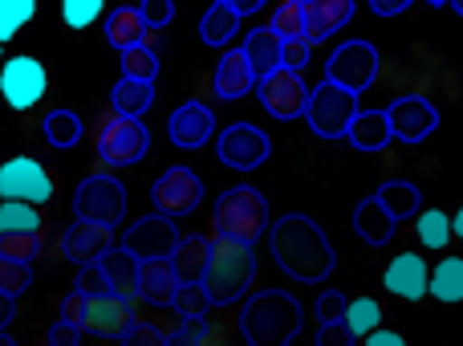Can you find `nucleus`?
Wrapping results in <instances>:
<instances>
[{"label":"nucleus","instance_id":"9","mask_svg":"<svg viewBox=\"0 0 463 346\" xmlns=\"http://www.w3.org/2000/svg\"><path fill=\"white\" fill-rule=\"evenodd\" d=\"M45 90H49V73L33 53H16L5 62V70H0V94H5V102L13 111L37 106L45 98Z\"/></svg>","mask_w":463,"mask_h":346},{"label":"nucleus","instance_id":"11","mask_svg":"<svg viewBox=\"0 0 463 346\" xmlns=\"http://www.w3.org/2000/svg\"><path fill=\"white\" fill-rule=\"evenodd\" d=\"M216 151H220V163H224V168L252 171L272 155V143H269L264 130L252 127V122H232V127L220 130Z\"/></svg>","mask_w":463,"mask_h":346},{"label":"nucleus","instance_id":"43","mask_svg":"<svg viewBox=\"0 0 463 346\" xmlns=\"http://www.w3.org/2000/svg\"><path fill=\"white\" fill-rule=\"evenodd\" d=\"M24 285H29V265H21V261H0V293L16 298Z\"/></svg>","mask_w":463,"mask_h":346},{"label":"nucleus","instance_id":"38","mask_svg":"<svg viewBox=\"0 0 463 346\" xmlns=\"http://www.w3.org/2000/svg\"><path fill=\"white\" fill-rule=\"evenodd\" d=\"M155 73H159V57H155L151 45H138V49H130V53H122V78L151 82L155 86Z\"/></svg>","mask_w":463,"mask_h":346},{"label":"nucleus","instance_id":"23","mask_svg":"<svg viewBox=\"0 0 463 346\" xmlns=\"http://www.w3.org/2000/svg\"><path fill=\"white\" fill-rule=\"evenodd\" d=\"M138 293H143L151 306H171L179 293V277L171 261H143L138 265Z\"/></svg>","mask_w":463,"mask_h":346},{"label":"nucleus","instance_id":"46","mask_svg":"<svg viewBox=\"0 0 463 346\" xmlns=\"http://www.w3.org/2000/svg\"><path fill=\"white\" fill-rule=\"evenodd\" d=\"M78 293L81 298H102V293H110V285H106V277H102V269L98 265H86L78 274Z\"/></svg>","mask_w":463,"mask_h":346},{"label":"nucleus","instance_id":"33","mask_svg":"<svg viewBox=\"0 0 463 346\" xmlns=\"http://www.w3.org/2000/svg\"><path fill=\"white\" fill-rule=\"evenodd\" d=\"M378 204H383L394 220H407L411 212H419V187L407 184V179H391V184L378 187Z\"/></svg>","mask_w":463,"mask_h":346},{"label":"nucleus","instance_id":"37","mask_svg":"<svg viewBox=\"0 0 463 346\" xmlns=\"http://www.w3.org/2000/svg\"><path fill=\"white\" fill-rule=\"evenodd\" d=\"M45 135H49V143H53V147L81 143V119H78V114H70V111H53L45 119Z\"/></svg>","mask_w":463,"mask_h":346},{"label":"nucleus","instance_id":"44","mask_svg":"<svg viewBox=\"0 0 463 346\" xmlns=\"http://www.w3.org/2000/svg\"><path fill=\"white\" fill-rule=\"evenodd\" d=\"M171 306H175L184 318H200L203 306H208V293H203V285H179V293H175Z\"/></svg>","mask_w":463,"mask_h":346},{"label":"nucleus","instance_id":"42","mask_svg":"<svg viewBox=\"0 0 463 346\" xmlns=\"http://www.w3.org/2000/svg\"><path fill=\"white\" fill-rule=\"evenodd\" d=\"M41 249V236H0V261H21L29 265Z\"/></svg>","mask_w":463,"mask_h":346},{"label":"nucleus","instance_id":"47","mask_svg":"<svg viewBox=\"0 0 463 346\" xmlns=\"http://www.w3.org/2000/svg\"><path fill=\"white\" fill-rule=\"evenodd\" d=\"M309 41H285V57H280V70L288 73H301L309 65Z\"/></svg>","mask_w":463,"mask_h":346},{"label":"nucleus","instance_id":"51","mask_svg":"<svg viewBox=\"0 0 463 346\" xmlns=\"http://www.w3.org/2000/svg\"><path fill=\"white\" fill-rule=\"evenodd\" d=\"M78 331H81V326L57 322V331H53V339H49V346H73V342H78Z\"/></svg>","mask_w":463,"mask_h":346},{"label":"nucleus","instance_id":"57","mask_svg":"<svg viewBox=\"0 0 463 346\" xmlns=\"http://www.w3.org/2000/svg\"><path fill=\"white\" fill-rule=\"evenodd\" d=\"M0 346H16V342L13 339H0Z\"/></svg>","mask_w":463,"mask_h":346},{"label":"nucleus","instance_id":"54","mask_svg":"<svg viewBox=\"0 0 463 346\" xmlns=\"http://www.w3.org/2000/svg\"><path fill=\"white\" fill-rule=\"evenodd\" d=\"M8 318H13V298L0 293V326H8Z\"/></svg>","mask_w":463,"mask_h":346},{"label":"nucleus","instance_id":"34","mask_svg":"<svg viewBox=\"0 0 463 346\" xmlns=\"http://www.w3.org/2000/svg\"><path fill=\"white\" fill-rule=\"evenodd\" d=\"M0 236H41V216L33 204H0Z\"/></svg>","mask_w":463,"mask_h":346},{"label":"nucleus","instance_id":"14","mask_svg":"<svg viewBox=\"0 0 463 346\" xmlns=\"http://www.w3.org/2000/svg\"><path fill=\"white\" fill-rule=\"evenodd\" d=\"M256 98L264 102V111H269L272 119H297V114H305V106H309V86L301 82V73L277 70L272 78L256 82Z\"/></svg>","mask_w":463,"mask_h":346},{"label":"nucleus","instance_id":"41","mask_svg":"<svg viewBox=\"0 0 463 346\" xmlns=\"http://www.w3.org/2000/svg\"><path fill=\"white\" fill-rule=\"evenodd\" d=\"M61 16L70 29H86V24H94L102 16V0H65Z\"/></svg>","mask_w":463,"mask_h":346},{"label":"nucleus","instance_id":"49","mask_svg":"<svg viewBox=\"0 0 463 346\" xmlns=\"http://www.w3.org/2000/svg\"><path fill=\"white\" fill-rule=\"evenodd\" d=\"M81 314H86V298H81V293L73 290L70 298L61 302V322H70V326H81Z\"/></svg>","mask_w":463,"mask_h":346},{"label":"nucleus","instance_id":"32","mask_svg":"<svg viewBox=\"0 0 463 346\" xmlns=\"http://www.w3.org/2000/svg\"><path fill=\"white\" fill-rule=\"evenodd\" d=\"M240 29V16L232 13V5L228 0H220V5H212L208 13H203V24H200V33H203V45H228L232 41V33Z\"/></svg>","mask_w":463,"mask_h":346},{"label":"nucleus","instance_id":"50","mask_svg":"<svg viewBox=\"0 0 463 346\" xmlns=\"http://www.w3.org/2000/svg\"><path fill=\"white\" fill-rule=\"evenodd\" d=\"M366 346H407V339H402V334H394V331H383V326H378L374 334H366Z\"/></svg>","mask_w":463,"mask_h":346},{"label":"nucleus","instance_id":"20","mask_svg":"<svg viewBox=\"0 0 463 346\" xmlns=\"http://www.w3.org/2000/svg\"><path fill=\"white\" fill-rule=\"evenodd\" d=\"M61 249L70 261H81V269L86 265H98V261L106 257V249H110V228H98V225H73L70 233L61 236Z\"/></svg>","mask_w":463,"mask_h":346},{"label":"nucleus","instance_id":"17","mask_svg":"<svg viewBox=\"0 0 463 346\" xmlns=\"http://www.w3.org/2000/svg\"><path fill=\"white\" fill-rule=\"evenodd\" d=\"M386 293H399L402 302H419L427 298V285H431V274H427V261L419 253H399V257L386 265L383 274Z\"/></svg>","mask_w":463,"mask_h":346},{"label":"nucleus","instance_id":"8","mask_svg":"<svg viewBox=\"0 0 463 346\" xmlns=\"http://www.w3.org/2000/svg\"><path fill=\"white\" fill-rule=\"evenodd\" d=\"M81 225H98V228H114L127 212V192H122L118 179L110 176H90L78 187V200H73Z\"/></svg>","mask_w":463,"mask_h":346},{"label":"nucleus","instance_id":"21","mask_svg":"<svg viewBox=\"0 0 463 346\" xmlns=\"http://www.w3.org/2000/svg\"><path fill=\"white\" fill-rule=\"evenodd\" d=\"M244 57H248V65H252L256 82H264V78H272V73L280 70V57H285V41H280L277 33L269 29V24H260V29L248 33Z\"/></svg>","mask_w":463,"mask_h":346},{"label":"nucleus","instance_id":"18","mask_svg":"<svg viewBox=\"0 0 463 346\" xmlns=\"http://www.w3.org/2000/svg\"><path fill=\"white\" fill-rule=\"evenodd\" d=\"M167 130H171V143L175 147H184V151H200V147L212 139V130H216V114L200 102H184L175 114H171Z\"/></svg>","mask_w":463,"mask_h":346},{"label":"nucleus","instance_id":"5","mask_svg":"<svg viewBox=\"0 0 463 346\" xmlns=\"http://www.w3.org/2000/svg\"><path fill=\"white\" fill-rule=\"evenodd\" d=\"M305 119H309L313 135L321 139H345L358 119V98L350 90L334 86V82H321L317 90H309V106H305Z\"/></svg>","mask_w":463,"mask_h":346},{"label":"nucleus","instance_id":"19","mask_svg":"<svg viewBox=\"0 0 463 346\" xmlns=\"http://www.w3.org/2000/svg\"><path fill=\"white\" fill-rule=\"evenodd\" d=\"M350 16H354L350 0H301V24H305L301 37L309 41V45H317L329 33L342 29Z\"/></svg>","mask_w":463,"mask_h":346},{"label":"nucleus","instance_id":"52","mask_svg":"<svg viewBox=\"0 0 463 346\" xmlns=\"http://www.w3.org/2000/svg\"><path fill=\"white\" fill-rule=\"evenodd\" d=\"M232 5V13L236 16H244V13H256V8H260V0H228Z\"/></svg>","mask_w":463,"mask_h":346},{"label":"nucleus","instance_id":"4","mask_svg":"<svg viewBox=\"0 0 463 346\" xmlns=\"http://www.w3.org/2000/svg\"><path fill=\"white\" fill-rule=\"evenodd\" d=\"M264 228H269V204L256 187H228L216 200V236L220 241H236L248 245L260 241Z\"/></svg>","mask_w":463,"mask_h":346},{"label":"nucleus","instance_id":"53","mask_svg":"<svg viewBox=\"0 0 463 346\" xmlns=\"http://www.w3.org/2000/svg\"><path fill=\"white\" fill-rule=\"evenodd\" d=\"M378 16H391V13H407V0H399V5H374Z\"/></svg>","mask_w":463,"mask_h":346},{"label":"nucleus","instance_id":"22","mask_svg":"<svg viewBox=\"0 0 463 346\" xmlns=\"http://www.w3.org/2000/svg\"><path fill=\"white\" fill-rule=\"evenodd\" d=\"M252 86H256V73H252V65H248L244 49H232V53L220 57V65H216V94L224 98V102L244 98Z\"/></svg>","mask_w":463,"mask_h":346},{"label":"nucleus","instance_id":"28","mask_svg":"<svg viewBox=\"0 0 463 346\" xmlns=\"http://www.w3.org/2000/svg\"><path fill=\"white\" fill-rule=\"evenodd\" d=\"M98 269H102L106 285H110V293H118V298H135L138 293V261L130 257V253H106L102 261H98Z\"/></svg>","mask_w":463,"mask_h":346},{"label":"nucleus","instance_id":"3","mask_svg":"<svg viewBox=\"0 0 463 346\" xmlns=\"http://www.w3.org/2000/svg\"><path fill=\"white\" fill-rule=\"evenodd\" d=\"M252 274H256V261L248 245L216 241L208 257V274H203V293H208L212 306H228V302H236L252 285Z\"/></svg>","mask_w":463,"mask_h":346},{"label":"nucleus","instance_id":"30","mask_svg":"<svg viewBox=\"0 0 463 346\" xmlns=\"http://www.w3.org/2000/svg\"><path fill=\"white\" fill-rule=\"evenodd\" d=\"M110 102H114V111H118L122 119H143V114L151 111V102H155V86H151V82L122 78L118 86H114Z\"/></svg>","mask_w":463,"mask_h":346},{"label":"nucleus","instance_id":"13","mask_svg":"<svg viewBox=\"0 0 463 346\" xmlns=\"http://www.w3.org/2000/svg\"><path fill=\"white\" fill-rule=\"evenodd\" d=\"M200 196H203L200 176H195V171H187V168H171L167 176H159V179H155V187H151L155 208H159V216H167V220L195 212V208H200Z\"/></svg>","mask_w":463,"mask_h":346},{"label":"nucleus","instance_id":"45","mask_svg":"<svg viewBox=\"0 0 463 346\" xmlns=\"http://www.w3.org/2000/svg\"><path fill=\"white\" fill-rule=\"evenodd\" d=\"M138 16H143V24L155 33V29H163V24L175 16V8H171V0H146V5L138 8Z\"/></svg>","mask_w":463,"mask_h":346},{"label":"nucleus","instance_id":"27","mask_svg":"<svg viewBox=\"0 0 463 346\" xmlns=\"http://www.w3.org/2000/svg\"><path fill=\"white\" fill-rule=\"evenodd\" d=\"M345 139H350L358 151H383V147L394 139L386 111H358V119H354V127H350Z\"/></svg>","mask_w":463,"mask_h":346},{"label":"nucleus","instance_id":"15","mask_svg":"<svg viewBox=\"0 0 463 346\" xmlns=\"http://www.w3.org/2000/svg\"><path fill=\"white\" fill-rule=\"evenodd\" d=\"M386 119H391V135L402 139V143H423L439 127V111L423 94H407L394 106H386Z\"/></svg>","mask_w":463,"mask_h":346},{"label":"nucleus","instance_id":"25","mask_svg":"<svg viewBox=\"0 0 463 346\" xmlns=\"http://www.w3.org/2000/svg\"><path fill=\"white\" fill-rule=\"evenodd\" d=\"M106 41H110L118 53H130V49L151 41V29L143 24L138 8H114V13L106 16Z\"/></svg>","mask_w":463,"mask_h":346},{"label":"nucleus","instance_id":"2","mask_svg":"<svg viewBox=\"0 0 463 346\" xmlns=\"http://www.w3.org/2000/svg\"><path fill=\"white\" fill-rule=\"evenodd\" d=\"M240 331H244L248 346H288L301 331V306L280 290L256 293L240 318Z\"/></svg>","mask_w":463,"mask_h":346},{"label":"nucleus","instance_id":"16","mask_svg":"<svg viewBox=\"0 0 463 346\" xmlns=\"http://www.w3.org/2000/svg\"><path fill=\"white\" fill-rule=\"evenodd\" d=\"M135 326L130 302L118 293H102V298H86V314H81V331L102 334V339H118Z\"/></svg>","mask_w":463,"mask_h":346},{"label":"nucleus","instance_id":"10","mask_svg":"<svg viewBox=\"0 0 463 346\" xmlns=\"http://www.w3.org/2000/svg\"><path fill=\"white\" fill-rule=\"evenodd\" d=\"M146 147H151V130L143 127V119H122V114H114L102 127V135H98V155H102L110 168H130V163H138L146 155Z\"/></svg>","mask_w":463,"mask_h":346},{"label":"nucleus","instance_id":"39","mask_svg":"<svg viewBox=\"0 0 463 346\" xmlns=\"http://www.w3.org/2000/svg\"><path fill=\"white\" fill-rule=\"evenodd\" d=\"M33 13H37L33 0H0V45L13 41L21 33V24L33 21Z\"/></svg>","mask_w":463,"mask_h":346},{"label":"nucleus","instance_id":"56","mask_svg":"<svg viewBox=\"0 0 463 346\" xmlns=\"http://www.w3.org/2000/svg\"><path fill=\"white\" fill-rule=\"evenodd\" d=\"M451 8H456V13H459V16H463V0H456V5H451Z\"/></svg>","mask_w":463,"mask_h":346},{"label":"nucleus","instance_id":"40","mask_svg":"<svg viewBox=\"0 0 463 346\" xmlns=\"http://www.w3.org/2000/svg\"><path fill=\"white\" fill-rule=\"evenodd\" d=\"M269 29L277 33L280 41H305V37H301V33H305V24H301V5H285V8H277V16H272Z\"/></svg>","mask_w":463,"mask_h":346},{"label":"nucleus","instance_id":"26","mask_svg":"<svg viewBox=\"0 0 463 346\" xmlns=\"http://www.w3.org/2000/svg\"><path fill=\"white\" fill-rule=\"evenodd\" d=\"M394 225H399V220H394L391 212L378 204V196H370L366 204H358V208H354V233H358L366 245H374V249L391 241V236H394Z\"/></svg>","mask_w":463,"mask_h":346},{"label":"nucleus","instance_id":"36","mask_svg":"<svg viewBox=\"0 0 463 346\" xmlns=\"http://www.w3.org/2000/svg\"><path fill=\"white\" fill-rule=\"evenodd\" d=\"M345 322H350L354 339H366V334H374L378 326H383V306H378L374 298H358L345 306Z\"/></svg>","mask_w":463,"mask_h":346},{"label":"nucleus","instance_id":"7","mask_svg":"<svg viewBox=\"0 0 463 346\" xmlns=\"http://www.w3.org/2000/svg\"><path fill=\"white\" fill-rule=\"evenodd\" d=\"M49 200H53V179L37 159L16 155V159H8L0 168V204H33V208H41Z\"/></svg>","mask_w":463,"mask_h":346},{"label":"nucleus","instance_id":"12","mask_svg":"<svg viewBox=\"0 0 463 346\" xmlns=\"http://www.w3.org/2000/svg\"><path fill=\"white\" fill-rule=\"evenodd\" d=\"M175 249H179V233L167 216H146L122 236V253H130L138 265L143 261H171Z\"/></svg>","mask_w":463,"mask_h":346},{"label":"nucleus","instance_id":"35","mask_svg":"<svg viewBox=\"0 0 463 346\" xmlns=\"http://www.w3.org/2000/svg\"><path fill=\"white\" fill-rule=\"evenodd\" d=\"M419 241L427 245V249L443 253L451 245V216L443 208H427L419 212Z\"/></svg>","mask_w":463,"mask_h":346},{"label":"nucleus","instance_id":"29","mask_svg":"<svg viewBox=\"0 0 463 346\" xmlns=\"http://www.w3.org/2000/svg\"><path fill=\"white\" fill-rule=\"evenodd\" d=\"M208 257H212L208 241H200V236H195V241H179L175 257H171L179 285H200V277L208 274Z\"/></svg>","mask_w":463,"mask_h":346},{"label":"nucleus","instance_id":"48","mask_svg":"<svg viewBox=\"0 0 463 346\" xmlns=\"http://www.w3.org/2000/svg\"><path fill=\"white\" fill-rule=\"evenodd\" d=\"M122 346H167V339H163L155 326H146V322H135L127 334H122Z\"/></svg>","mask_w":463,"mask_h":346},{"label":"nucleus","instance_id":"6","mask_svg":"<svg viewBox=\"0 0 463 346\" xmlns=\"http://www.w3.org/2000/svg\"><path fill=\"white\" fill-rule=\"evenodd\" d=\"M374 78H378V49L370 45V41H345L326 62V82L350 90L354 98L374 86Z\"/></svg>","mask_w":463,"mask_h":346},{"label":"nucleus","instance_id":"1","mask_svg":"<svg viewBox=\"0 0 463 346\" xmlns=\"http://www.w3.org/2000/svg\"><path fill=\"white\" fill-rule=\"evenodd\" d=\"M272 257L280 261L288 277L297 282H321L329 269L337 265L334 245L321 236V228L309 216H297L288 212L277 228H272Z\"/></svg>","mask_w":463,"mask_h":346},{"label":"nucleus","instance_id":"55","mask_svg":"<svg viewBox=\"0 0 463 346\" xmlns=\"http://www.w3.org/2000/svg\"><path fill=\"white\" fill-rule=\"evenodd\" d=\"M451 236H459V241H463V208L451 216Z\"/></svg>","mask_w":463,"mask_h":346},{"label":"nucleus","instance_id":"24","mask_svg":"<svg viewBox=\"0 0 463 346\" xmlns=\"http://www.w3.org/2000/svg\"><path fill=\"white\" fill-rule=\"evenodd\" d=\"M345 306L350 302L342 293H321L317 302V318H321V331H317V346H354V334H350V322H345Z\"/></svg>","mask_w":463,"mask_h":346},{"label":"nucleus","instance_id":"31","mask_svg":"<svg viewBox=\"0 0 463 346\" xmlns=\"http://www.w3.org/2000/svg\"><path fill=\"white\" fill-rule=\"evenodd\" d=\"M435 302H463V261L459 257H443L439 265L431 269V285H427Z\"/></svg>","mask_w":463,"mask_h":346}]
</instances>
